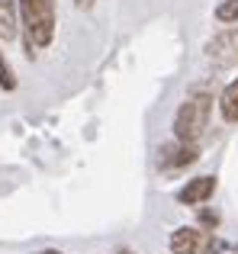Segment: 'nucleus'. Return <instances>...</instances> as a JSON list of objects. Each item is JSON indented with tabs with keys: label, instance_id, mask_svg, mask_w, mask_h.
Masks as SVG:
<instances>
[{
	"label": "nucleus",
	"instance_id": "nucleus-8",
	"mask_svg": "<svg viewBox=\"0 0 238 254\" xmlns=\"http://www.w3.org/2000/svg\"><path fill=\"white\" fill-rule=\"evenodd\" d=\"M219 110L226 123H238V81H232L219 97Z\"/></svg>",
	"mask_w": 238,
	"mask_h": 254
},
{
	"label": "nucleus",
	"instance_id": "nucleus-10",
	"mask_svg": "<svg viewBox=\"0 0 238 254\" xmlns=\"http://www.w3.org/2000/svg\"><path fill=\"white\" fill-rule=\"evenodd\" d=\"M0 87H3V90H16V77H13V68L6 64L3 52H0Z\"/></svg>",
	"mask_w": 238,
	"mask_h": 254
},
{
	"label": "nucleus",
	"instance_id": "nucleus-7",
	"mask_svg": "<svg viewBox=\"0 0 238 254\" xmlns=\"http://www.w3.org/2000/svg\"><path fill=\"white\" fill-rule=\"evenodd\" d=\"M19 36V6L16 0H0V39L13 42Z\"/></svg>",
	"mask_w": 238,
	"mask_h": 254
},
{
	"label": "nucleus",
	"instance_id": "nucleus-9",
	"mask_svg": "<svg viewBox=\"0 0 238 254\" xmlns=\"http://www.w3.org/2000/svg\"><path fill=\"white\" fill-rule=\"evenodd\" d=\"M216 16H219L222 23H238V0H226V3H219Z\"/></svg>",
	"mask_w": 238,
	"mask_h": 254
},
{
	"label": "nucleus",
	"instance_id": "nucleus-4",
	"mask_svg": "<svg viewBox=\"0 0 238 254\" xmlns=\"http://www.w3.org/2000/svg\"><path fill=\"white\" fill-rule=\"evenodd\" d=\"M206 55L213 64H219V68H229V64L238 62V29H222L219 36L209 39L206 45Z\"/></svg>",
	"mask_w": 238,
	"mask_h": 254
},
{
	"label": "nucleus",
	"instance_id": "nucleus-5",
	"mask_svg": "<svg viewBox=\"0 0 238 254\" xmlns=\"http://www.w3.org/2000/svg\"><path fill=\"white\" fill-rule=\"evenodd\" d=\"M196 158H200V151H196V145H161V151H158V164H161L164 171L171 168H187V164H193Z\"/></svg>",
	"mask_w": 238,
	"mask_h": 254
},
{
	"label": "nucleus",
	"instance_id": "nucleus-11",
	"mask_svg": "<svg viewBox=\"0 0 238 254\" xmlns=\"http://www.w3.org/2000/svg\"><path fill=\"white\" fill-rule=\"evenodd\" d=\"M203 222H206V225H216V222H219V216H216V212H203Z\"/></svg>",
	"mask_w": 238,
	"mask_h": 254
},
{
	"label": "nucleus",
	"instance_id": "nucleus-1",
	"mask_svg": "<svg viewBox=\"0 0 238 254\" xmlns=\"http://www.w3.org/2000/svg\"><path fill=\"white\" fill-rule=\"evenodd\" d=\"M26 29V49H45L55 39V0H16Z\"/></svg>",
	"mask_w": 238,
	"mask_h": 254
},
{
	"label": "nucleus",
	"instance_id": "nucleus-3",
	"mask_svg": "<svg viewBox=\"0 0 238 254\" xmlns=\"http://www.w3.org/2000/svg\"><path fill=\"white\" fill-rule=\"evenodd\" d=\"M171 251L174 254H222V248L200 229H177L171 235Z\"/></svg>",
	"mask_w": 238,
	"mask_h": 254
},
{
	"label": "nucleus",
	"instance_id": "nucleus-12",
	"mask_svg": "<svg viewBox=\"0 0 238 254\" xmlns=\"http://www.w3.org/2000/svg\"><path fill=\"white\" fill-rule=\"evenodd\" d=\"M39 254H61V251H55V248H49V251H39Z\"/></svg>",
	"mask_w": 238,
	"mask_h": 254
},
{
	"label": "nucleus",
	"instance_id": "nucleus-13",
	"mask_svg": "<svg viewBox=\"0 0 238 254\" xmlns=\"http://www.w3.org/2000/svg\"><path fill=\"white\" fill-rule=\"evenodd\" d=\"M116 254H132V251H125V248H119V251H116Z\"/></svg>",
	"mask_w": 238,
	"mask_h": 254
},
{
	"label": "nucleus",
	"instance_id": "nucleus-6",
	"mask_svg": "<svg viewBox=\"0 0 238 254\" xmlns=\"http://www.w3.org/2000/svg\"><path fill=\"white\" fill-rule=\"evenodd\" d=\"M213 190H216V177H193L180 193H177V199L187 203V206H200V203H206V199L213 196Z\"/></svg>",
	"mask_w": 238,
	"mask_h": 254
},
{
	"label": "nucleus",
	"instance_id": "nucleus-2",
	"mask_svg": "<svg viewBox=\"0 0 238 254\" xmlns=\"http://www.w3.org/2000/svg\"><path fill=\"white\" fill-rule=\"evenodd\" d=\"M209 113H213V100L209 97H190L187 103H180L174 116V138L183 145H196V138L206 132L209 126Z\"/></svg>",
	"mask_w": 238,
	"mask_h": 254
}]
</instances>
